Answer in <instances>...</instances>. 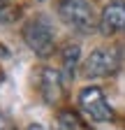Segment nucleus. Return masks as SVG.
Listing matches in <instances>:
<instances>
[{
    "label": "nucleus",
    "instance_id": "obj_12",
    "mask_svg": "<svg viewBox=\"0 0 125 130\" xmlns=\"http://www.w3.org/2000/svg\"><path fill=\"white\" fill-rule=\"evenodd\" d=\"M3 7H5V3H3V0H0V9H3Z\"/></svg>",
    "mask_w": 125,
    "mask_h": 130
},
{
    "label": "nucleus",
    "instance_id": "obj_13",
    "mask_svg": "<svg viewBox=\"0 0 125 130\" xmlns=\"http://www.w3.org/2000/svg\"><path fill=\"white\" fill-rule=\"evenodd\" d=\"M39 3H44V0H39Z\"/></svg>",
    "mask_w": 125,
    "mask_h": 130
},
{
    "label": "nucleus",
    "instance_id": "obj_5",
    "mask_svg": "<svg viewBox=\"0 0 125 130\" xmlns=\"http://www.w3.org/2000/svg\"><path fill=\"white\" fill-rule=\"evenodd\" d=\"M100 32L102 35H116L125 32V0H111L107 3L100 16Z\"/></svg>",
    "mask_w": 125,
    "mask_h": 130
},
{
    "label": "nucleus",
    "instance_id": "obj_8",
    "mask_svg": "<svg viewBox=\"0 0 125 130\" xmlns=\"http://www.w3.org/2000/svg\"><path fill=\"white\" fill-rule=\"evenodd\" d=\"M60 58H62V68H65V81H70L74 77V68L81 58V46L79 44H65L60 51Z\"/></svg>",
    "mask_w": 125,
    "mask_h": 130
},
{
    "label": "nucleus",
    "instance_id": "obj_6",
    "mask_svg": "<svg viewBox=\"0 0 125 130\" xmlns=\"http://www.w3.org/2000/svg\"><path fill=\"white\" fill-rule=\"evenodd\" d=\"M39 93L46 105H58L65 95V79L53 68H44L39 74Z\"/></svg>",
    "mask_w": 125,
    "mask_h": 130
},
{
    "label": "nucleus",
    "instance_id": "obj_10",
    "mask_svg": "<svg viewBox=\"0 0 125 130\" xmlns=\"http://www.w3.org/2000/svg\"><path fill=\"white\" fill-rule=\"evenodd\" d=\"M0 130H16L14 123H12V119L7 116L5 111H0Z\"/></svg>",
    "mask_w": 125,
    "mask_h": 130
},
{
    "label": "nucleus",
    "instance_id": "obj_7",
    "mask_svg": "<svg viewBox=\"0 0 125 130\" xmlns=\"http://www.w3.org/2000/svg\"><path fill=\"white\" fill-rule=\"evenodd\" d=\"M56 121H58V130H90V125L72 109H60Z\"/></svg>",
    "mask_w": 125,
    "mask_h": 130
},
{
    "label": "nucleus",
    "instance_id": "obj_1",
    "mask_svg": "<svg viewBox=\"0 0 125 130\" xmlns=\"http://www.w3.org/2000/svg\"><path fill=\"white\" fill-rule=\"evenodd\" d=\"M58 16L65 26L81 35H90L95 28H100L90 0H58Z\"/></svg>",
    "mask_w": 125,
    "mask_h": 130
},
{
    "label": "nucleus",
    "instance_id": "obj_11",
    "mask_svg": "<svg viewBox=\"0 0 125 130\" xmlns=\"http://www.w3.org/2000/svg\"><path fill=\"white\" fill-rule=\"evenodd\" d=\"M28 130H44V125H39V123H33V125H30Z\"/></svg>",
    "mask_w": 125,
    "mask_h": 130
},
{
    "label": "nucleus",
    "instance_id": "obj_3",
    "mask_svg": "<svg viewBox=\"0 0 125 130\" xmlns=\"http://www.w3.org/2000/svg\"><path fill=\"white\" fill-rule=\"evenodd\" d=\"M123 65V54L118 46H107V49H95L84 63V77L86 79H102V77H111L120 70Z\"/></svg>",
    "mask_w": 125,
    "mask_h": 130
},
{
    "label": "nucleus",
    "instance_id": "obj_2",
    "mask_svg": "<svg viewBox=\"0 0 125 130\" xmlns=\"http://www.w3.org/2000/svg\"><path fill=\"white\" fill-rule=\"evenodd\" d=\"M53 26L46 16H35L23 26V42L39 58H49L53 54Z\"/></svg>",
    "mask_w": 125,
    "mask_h": 130
},
{
    "label": "nucleus",
    "instance_id": "obj_4",
    "mask_svg": "<svg viewBox=\"0 0 125 130\" xmlns=\"http://www.w3.org/2000/svg\"><path fill=\"white\" fill-rule=\"evenodd\" d=\"M79 109L90 121H97V123H107L114 119V109L107 102V95L100 86H88L79 93Z\"/></svg>",
    "mask_w": 125,
    "mask_h": 130
},
{
    "label": "nucleus",
    "instance_id": "obj_9",
    "mask_svg": "<svg viewBox=\"0 0 125 130\" xmlns=\"http://www.w3.org/2000/svg\"><path fill=\"white\" fill-rule=\"evenodd\" d=\"M19 16H21V9L19 7H7L5 5L3 9H0V23H14Z\"/></svg>",
    "mask_w": 125,
    "mask_h": 130
}]
</instances>
